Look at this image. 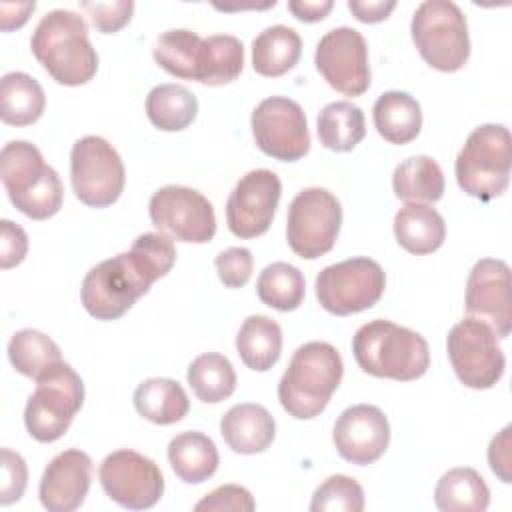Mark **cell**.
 Instances as JSON below:
<instances>
[{
  "instance_id": "e575fe53",
  "label": "cell",
  "mask_w": 512,
  "mask_h": 512,
  "mask_svg": "<svg viewBox=\"0 0 512 512\" xmlns=\"http://www.w3.org/2000/svg\"><path fill=\"white\" fill-rule=\"evenodd\" d=\"M8 358L16 372L38 380L52 364L62 360L58 344L40 330L24 328L12 334L8 342Z\"/></svg>"
},
{
  "instance_id": "603a6c76",
  "label": "cell",
  "mask_w": 512,
  "mask_h": 512,
  "mask_svg": "<svg viewBox=\"0 0 512 512\" xmlns=\"http://www.w3.org/2000/svg\"><path fill=\"white\" fill-rule=\"evenodd\" d=\"M394 236L406 252L424 256L444 244L446 224L436 208L422 202H408L394 216Z\"/></svg>"
},
{
  "instance_id": "bcb514c9",
  "label": "cell",
  "mask_w": 512,
  "mask_h": 512,
  "mask_svg": "<svg viewBox=\"0 0 512 512\" xmlns=\"http://www.w3.org/2000/svg\"><path fill=\"white\" fill-rule=\"evenodd\" d=\"M36 4L34 2H24V4H0V28L4 32H10L14 28H20L26 24L30 14L34 12Z\"/></svg>"
},
{
  "instance_id": "ee69618b",
  "label": "cell",
  "mask_w": 512,
  "mask_h": 512,
  "mask_svg": "<svg viewBox=\"0 0 512 512\" xmlns=\"http://www.w3.org/2000/svg\"><path fill=\"white\" fill-rule=\"evenodd\" d=\"M396 8L394 0H376V2H358V0H350L348 2V10L366 24H374V22H382L390 16V12Z\"/></svg>"
},
{
  "instance_id": "ffe728a7",
  "label": "cell",
  "mask_w": 512,
  "mask_h": 512,
  "mask_svg": "<svg viewBox=\"0 0 512 512\" xmlns=\"http://www.w3.org/2000/svg\"><path fill=\"white\" fill-rule=\"evenodd\" d=\"M336 452L352 464L366 466L376 462L390 444V424L384 412L372 404L346 408L332 432Z\"/></svg>"
},
{
  "instance_id": "9c48e42d",
  "label": "cell",
  "mask_w": 512,
  "mask_h": 512,
  "mask_svg": "<svg viewBox=\"0 0 512 512\" xmlns=\"http://www.w3.org/2000/svg\"><path fill=\"white\" fill-rule=\"evenodd\" d=\"M84 402V384L76 370L60 360L36 380L24 408L28 434L38 442H56L70 428Z\"/></svg>"
},
{
  "instance_id": "d590c367",
  "label": "cell",
  "mask_w": 512,
  "mask_h": 512,
  "mask_svg": "<svg viewBox=\"0 0 512 512\" xmlns=\"http://www.w3.org/2000/svg\"><path fill=\"white\" fill-rule=\"evenodd\" d=\"M256 292L262 304L280 312H290L302 304L306 280L296 266L288 262H272L260 272Z\"/></svg>"
},
{
  "instance_id": "d6a6232c",
  "label": "cell",
  "mask_w": 512,
  "mask_h": 512,
  "mask_svg": "<svg viewBox=\"0 0 512 512\" xmlns=\"http://www.w3.org/2000/svg\"><path fill=\"white\" fill-rule=\"evenodd\" d=\"M320 144L334 152H348L366 136L364 112L360 106L338 100L322 108L316 122Z\"/></svg>"
},
{
  "instance_id": "ba28073f",
  "label": "cell",
  "mask_w": 512,
  "mask_h": 512,
  "mask_svg": "<svg viewBox=\"0 0 512 512\" xmlns=\"http://www.w3.org/2000/svg\"><path fill=\"white\" fill-rule=\"evenodd\" d=\"M412 42L426 64L440 72L460 70L470 56L464 12L452 0L422 2L410 22Z\"/></svg>"
},
{
  "instance_id": "f35d334b",
  "label": "cell",
  "mask_w": 512,
  "mask_h": 512,
  "mask_svg": "<svg viewBox=\"0 0 512 512\" xmlns=\"http://www.w3.org/2000/svg\"><path fill=\"white\" fill-rule=\"evenodd\" d=\"M80 8L90 16L94 28L102 34H114L122 30L134 12L132 0L114 2H80Z\"/></svg>"
},
{
  "instance_id": "2e32d148",
  "label": "cell",
  "mask_w": 512,
  "mask_h": 512,
  "mask_svg": "<svg viewBox=\"0 0 512 512\" xmlns=\"http://www.w3.org/2000/svg\"><path fill=\"white\" fill-rule=\"evenodd\" d=\"M98 478L106 496L130 510L152 508L164 494L158 464L130 448L110 452L100 464Z\"/></svg>"
},
{
  "instance_id": "cb8c5ba5",
  "label": "cell",
  "mask_w": 512,
  "mask_h": 512,
  "mask_svg": "<svg viewBox=\"0 0 512 512\" xmlns=\"http://www.w3.org/2000/svg\"><path fill=\"white\" fill-rule=\"evenodd\" d=\"M376 132L390 144L412 142L422 128V110L408 92L388 90L380 94L372 108Z\"/></svg>"
},
{
  "instance_id": "f1b7e54d",
  "label": "cell",
  "mask_w": 512,
  "mask_h": 512,
  "mask_svg": "<svg viewBox=\"0 0 512 512\" xmlns=\"http://www.w3.org/2000/svg\"><path fill=\"white\" fill-rule=\"evenodd\" d=\"M46 96L36 78L8 72L0 80V118L10 126H30L44 114Z\"/></svg>"
},
{
  "instance_id": "7402d4cb",
  "label": "cell",
  "mask_w": 512,
  "mask_h": 512,
  "mask_svg": "<svg viewBox=\"0 0 512 512\" xmlns=\"http://www.w3.org/2000/svg\"><path fill=\"white\" fill-rule=\"evenodd\" d=\"M220 434L232 452L258 454L272 444L276 424L264 406L242 402L222 416Z\"/></svg>"
},
{
  "instance_id": "3957f363",
  "label": "cell",
  "mask_w": 512,
  "mask_h": 512,
  "mask_svg": "<svg viewBox=\"0 0 512 512\" xmlns=\"http://www.w3.org/2000/svg\"><path fill=\"white\" fill-rule=\"evenodd\" d=\"M30 48L42 68L62 86L90 82L98 70V54L90 42L84 18L56 8L36 24Z\"/></svg>"
},
{
  "instance_id": "74e56055",
  "label": "cell",
  "mask_w": 512,
  "mask_h": 512,
  "mask_svg": "<svg viewBox=\"0 0 512 512\" xmlns=\"http://www.w3.org/2000/svg\"><path fill=\"white\" fill-rule=\"evenodd\" d=\"M220 282L226 288H242L254 270L252 252L244 246H230L222 250L214 260Z\"/></svg>"
},
{
  "instance_id": "5bb4252c",
  "label": "cell",
  "mask_w": 512,
  "mask_h": 512,
  "mask_svg": "<svg viewBox=\"0 0 512 512\" xmlns=\"http://www.w3.org/2000/svg\"><path fill=\"white\" fill-rule=\"evenodd\" d=\"M148 214L160 232L180 242L206 244L216 234V214L210 200L188 186L158 188L148 202Z\"/></svg>"
},
{
  "instance_id": "8fae6325",
  "label": "cell",
  "mask_w": 512,
  "mask_h": 512,
  "mask_svg": "<svg viewBox=\"0 0 512 512\" xmlns=\"http://www.w3.org/2000/svg\"><path fill=\"white\" fill-rule=\"evenodd\" d=\"M70 180L76 198L92 208L114 204L126 182V170L116 148L102 136H84L70 152Z\"/></svg>"
},
{
  "instance_id": "d6986e66",
  "label": "cell",
  "mask_w": 512,
  "mask_h": 512,
  "mask_svg": "<svg viewBox=\"0 0 512 512\" xmlns=\"http://www.w3.org/2000/svg\"><path fill=\"white\" fill-rule=\"evenodd\" d=\"M464 306L468 316L486 322L498 338L512 330L510 266L498 258L478 260L466 280Z\"/></svg>"
},
{
  "instance_id": "83f0119b",
  "label": "cell",
  "mask_w": 512,
  "mask_h": 512,
  "mask_svg": "<svg viewBox=\"0 0 512 512\" xmlns=\"http://www.w3.org/2000/svg\"><path fill=\"white\" fill-rule=\"evenodd\" d=\"M134 408L152 424L168 426L188 414L190 400L180 382L172 378H148L134 390Z\"/></svg>"
},
{
  "instance_id": "e0dca14e",
  "label": "cell",
  "mask_w": 512,
  "mask_h": 512,
  "mask_svg": "<svg viewBox=\"0 0 512 512\" xmlns=\"http://www.w3.org/2000/svg\"><path fill=\"white\" fill-rule=\"evenodd\" d=\"M314 64L322 78L344 96H360L370 86L368 46L356 28L328 30L316 44Z\"/></svg>"
},
{
  "instance_id": "b9f144b4",
  "label": "cell",
  "mask_w": 512,
  "mask_h": 512,
  "mask_svg": "<svg viewBox=\"0 0 512 512\" xmlns=\"http://www.w3.org/2000/svg\"><path fill=\"white\" fill-rule=\"evenodd\" d=\"M28 252V236L22 226L12 220L0 222V266L4 270L18 266Z\"/></svg>"
},
{
  "instance_id": "484cf974",
  "label": "cell",
  "mask_w": 512,
  "mask_h": 512,
  "mask_svg": "<svg viewBox=\"0 0 512 512\" xmlns=\"http://www.w3.org/2000/svg\"><path fill=\"white\" fill-rule=\"evenodd\" d=\"M302 54L300 34L284 24L264 28L252 40V68L260 76L276 78L292 70Z\"/></svg>"
},
{
  "instance_id": "4316f807",
  "label": "cell",
  "mask_w": 512,
  "mask_h": 512,
  "mask_svg": "<svg viewBox=\"0 0 512 512\" xmlns=\"http://www.w3.org/2000/svg\"><path fill=\"white\" fill-rule=\"evenodd\" d=\"M236 350L250 370L266 372L282 354V328L270 316L252 314L238 330Z\"/></svg>"
},
{
  "instance_id": "f546056e",
  "label": "cell",
  "mask_w": 512,
  "mask_h": 512,
  "mask_svg": "<svg viewBox=\"0 0 512 512\" xmlns=\"http://www.w3.org/2000/svg\"><path fill=\"white\" fill-rule=\"evenodd\" d=\"M434 504L442 512H484L490 504V488L474 468H452L438 480Z\"/></svg>"
},
{
  "instance_id": "1f68e13d",
  "label": "cell",
  "mask_w": 512,
  "mask_h": 512,
  "mask_svg": "<svg viewBox=\"0 0 512 512\" xmlns=\"http://www.w3.org/2000/svg\"><path fill=\"white\" fill-rule=\"evenodd\" d=\"M146 114L158 130L178 132L194 122L198 100L182 84H158L146 96Z\"/></svg>"
},
{
  "instance_id": "7a4b0ae2",
  "label": "cell",
  "mask_w": 512,
  "mask_h": 512,
  "mask_svg": "<svg viewBox=\"0 0 512 512\" xmlns=\"http://www.w3.org/2000/svg\"><path fill=\"white\" fill-rule=\"evenodd\" d=\"M152 56L168 74L208 86L228 84L244 68V44L232 34L202 38L186 28L166 30L156 38Z\"/></svg>"
},
{
  "instance_id": "d4e9b609",
  "label": "cell",
  "mask_w": 512,
  "mask_h": 512,
  "mask_svg": "<svg viewBox=\"0 0 512 512\" xmlns=\"http://www.w3.org/2000/svg\"><path fill=\"white\" fill-rule=\"evenodd\" d=\"M168 462L182 482L200 484L214 476L220 456L212 438L202 432L188 430L170 440Z\"/></svg>"
},
{
  "instance_id": "52a82bcc",
  "label": "cell",
  "mask_w": 512,
  "mask_h": 512,
  "mask_svg": "<svg viewBox=\"0 0 512 512\" xmlns=\"http://www.w3.org/2000/svg\"><path fill=\"white\" fill-rule=\"evenodd\" d=\"M512 138L502 124L474 128L456 156L458 186L472 198L488 202L498 198L510 182Z\"/></svg>"
},
{
  "instance_id": "30bf717a",
  "label": "cell",
  "mask_w": 512,
  "mask_h": 512,
  "mask_svg": "<svg viewBox=\"0 0 512 512\" xmlns=\"http://www.w3.org/2000/svg\"><path fill=\"white\" fill-rule=\"evenodd\" d=\"M320 306L334 316H350L372 308L384 294L386 274L366 256H354L322 268L314 280Z\"/></svg>"
},
{
  "instance_id": "836d02e7",
  "label": "cell",
  "mask_w": 512,
  "mask_h": 512,
  "mask_svg": "<svg viewBox=\"0 0 512 512\" xmlns=\"http://www.w3.org/2000/svg\"><path fill=\"white\" fill-rule=\"evenodd\" d=\"M186 378L196 398L206 404H218L230 398L236 390L234 366L218 352L196 356L188 366Z\"/></svg>"
},
{
  "instance_id": "f6af8a7d",
  "label": "cell",
  "mask_w": 512,
  "mask_h": 512,
  "mask_svg": "<svg viewBox=\"0 0 512 512\" xmlns=\"http://www.w3.org/2000/svg\"><path fill=\"white\" fill-rule=\"evenodd\" d=\"M334 2L332 0H320V2H310V0H292L288 2V10L294 14V18L302 22H318L328 16L332 10Z\"/></svg>"
},
{
  "instance_id": "9a60e30c",
  "label": "cell",
  "mask_w": 512,
  "mask_h": 512,
  "mask_svg": "<svg viewBox=\"0 0 512 512\" xmlns=\"http://www.w3.org/2000/svg\"><path fill=\"white\" fill-rule=\"evenodd\" d=\"M256 146L280 162H296L310 150L308 122L302 106L286 96L264 98L250 118Z\"/></svg>"
},
{
  "instance_id": "7bdbcfd3",
  "label": "cell",
  "mask_w": 512,
  "mask_h": 512,
  "mask_svg": "<svg viewBox=\"0 0 512 512\" xmlns=\"http://www.w3.org/2000/svg\"><path fill=\"white\" fill-rule=\"evenodd\" d=\"M488 462L492 472L502 480L510 482V426L492 438L488 446Z\"/></svg>"
},
{
  "instance_id": "60d3db41",
  "label": "cell",
  "mask_w": 512,
  "mask_h": 512,
  "mask_svg": "<svg viewBox=\"0 0 512 512\" xmlns=\"http://www.w3.org/2000/svg\"><path fill=\"white\" fill-rule=\"evenodd\" d=\"M256 508V502L252 494L238 484H222L214 488L210 494H206L194 510L198 512H222V510H232V512H252Z\"/></svg>"
},
{
  "instance_id": "ac0fdd59",
  "label": "cell",
  "mask_w": 512,
  "mask_h": 512,
  "mask_svg": "<svg viewBox=\"0 0 512 512\" xmlns=\"http://www.w3.org/2000/svg\"><path fill=\"white\" fill-rule=\"evenodd\" d=\"M280 194L282 184L272 170L246 172L226 200L228 230L238 238H256L268 232Z\"/></svg>"
},
{
  "instance_id": "8992f818",
  "label": "cell",
  "mask_w": 512,
  "mask_h": 512,
  "mask_svg": "<svg viewBox=\"0 0 512 512\" xmlns=\"http://www.w3.org/2000/svg\"><path fill=\"white\" fill-rule=\"evenodd\" d=\"M0 176L10 202L32 220H46L62 208L64 188L58 172L26 140H12L0 152Z\"/></svg>"
},
{
  "instance_id": "8d00e7d4",
  "label": "cell",
  "mask_w": 512,
  "mask_h": 512,
  "mask_svg": "<svg viewBox=\"0 0 512 512\" xmlns=\"http://www.w3.org/2000/svg\"><path fill=\"white\" fill-rule=\"evenodd\" d=\"M312 512H360L364 510L362 486L344 474L328 476L312 494Z\"/></svg>"
},
{
  "instance_id": "6da1fadb",
  "label": "cell",
  "mask_w": 512,
  "mask_h": 512,
  "mask_svg": "<svg viewBox=\"0 0 512 512\" xmlns=\"http://www.w3.org/2000/svg\"><path fill=\"white\" fill-rule=\"evenodd\" d=\"M176 262V248L164 232L140 234L128 252L98 262L80 286L82 306L96 320H116L164 278Z\"/></svg>"
},
{
  "instance_id": "7c38bea8",
  "label": "cell",
  "mask_w": 512,
  "mask_h": 512,
  "mask_svg": "<svg viewBox=\"0 0 512 512\" xmlns=\"http://www.w3.org/2000/svg\"><path fill=\"white\" fill-rule=\"evenodd\" d=\"M340 224L342 206L338 198L326 188H306L288 206V246L300 258H320L334 248Z\"/></svg>"
},
{
  "instance_id": "4dcf8cb0",
  "label": "cell",
  "mask_w": 512,
  "mask_h": 512,
  "mask_svg": "<svg viewBox=\"0 0 512 512\" xmlns=\"http://www.w3.org/2000/svg\"><path fill=\"white\" fill-rule=\"evenodd\" d=\"M392 190L406 202H438L444 194L442 168L430 156L406 158L392 174Z\"/></svg>"
},
{
  "instance_id": "277c9868",
  "label": "cell",
  "mask_w": 512,
  "mask_h": 512,
  "mask_svg": "<svg viewBox=\"0 0 512 512\" xmlns=\"http://www.w3.org/2000/svg\"><path fill=\"white\" fill-rule=\"evenodd\" d=\"M352 354L366 374L398 382L416 380L430 366V350L424 336L382 318L356 330Z\"/></svg>"
},
{
  "instance_id": "44dd1931",
  "label": "cell",
  "mask_w": 512,
  "mask_h": 512,
  "mask_svg": "<svg viewBox=\"0 0 512 512\" xmlns=\"http://www.w3.org/2000/svg\"><path fill=\"white\" fill-rule=\"evenodd\" d=\"M92 482V458L68 448L56 454L44 468L38 496L50 512H72L82 506Z\"/></svg>"
},
{
  "instance_id": "5b68a950",
  "label": "cell",
  "mask_w": 512,
  "mask_h": 512,
  "mask_svg": "<svg viewBox=\"0 0 512 512\" xmlns=\"http://www.w3.org/2000/svg\"><path fill=\"white\" fill-rule=\"evenodd\" d=\"M342 374L340 352L330 342H306L296 348L278 382V400L292 418H316L340 386Z\"/></svg>"
},
{
  "instance_id": "ab89813d",
  "label": "cell",
  "mask_w": 512,
  "mask_h": 512,
  "mask_svg": "<svg viewBox=\"0 0 512 512\" xmlns=\"http://www.w3.org/2000/svg\"><path fill=\"white\" fill-rule=\"evenodd\" d=\"M0 462H2V484H0V502L4 506L18 502L26 490L28 484V468L24 458L10 450H0Z\"/></svg>"
},
{
  "instance_id": "4fadbf2b",
  "label": "cell",
  "mask_w": 512,
  "mask_h": 512,
  "mask_svg": "<svg viewBox=\"0 0 512 512\" xmlns=\"http://www.w3.org/2000/svg\"><path fill=\"white\" fill-rule=\"evenodd\" d=\"M446 350L454 374L472 390H488L504 374L506 358L496 332L478 318L456 322L446 338Z\"/></svg>"
}]
</instances>
